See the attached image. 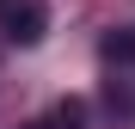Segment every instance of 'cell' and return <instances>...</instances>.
<instances>
[{
	"label": "cell",
	"mask_w": 135,
	"mask_h": 129,
	"mask_svg": "<svg viewBox=\"0 0 135 129\" xmlns=\"http://www.w3.org/2000/svg\"><path fill=\"white\" fill-rule=\"evenodd\" d=\"M0 25H6L12 43H37L49 31V6L43 0H0Z\"/></svg>",
	"instance_id": "1"
},
{
	"label": "cell",
	"mask_w": 135,
	"mask_h": 129,
	"mask_svg": "<svg viewBox=\"0 0 135 129\" xmlns=\"http://www.w3.org/2000/svg\"><path fill=\"white\" fill-rule=\"evenodd\" d=\"M25 129H86V104H80V98H61L49 117H37V123H25Z\"/></svg>",
	"instance_id": "2"
},
{
	"label": "cell",
	"mask_w": 135,
	"mask_h": 129,
	"mask_svg": "<svg viewBox=\"0 0 135 129\" xmlns=\"http://www.w3.org/2000/svg\"><path fill=\"white\" fill-rule=\"evenodd\" d=\"M104 61H129L135 68V31H110L104 37Z\"/></svg>",
	"instance_id": "3"
}]
</instances>
